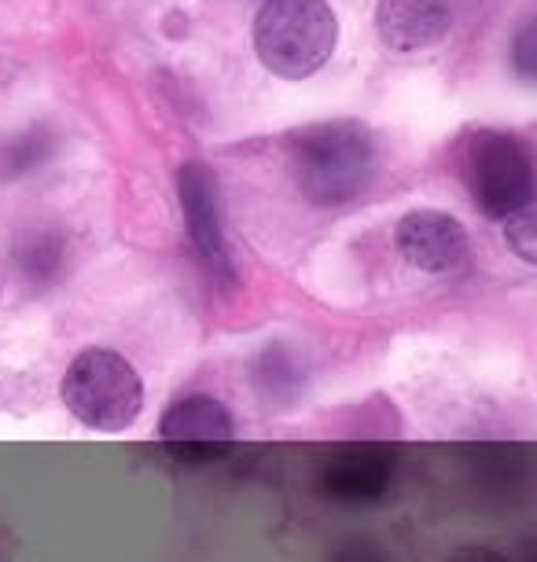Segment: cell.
<instances>
[{
    "label": "cell",
    "mask_w": 537,
    "mask_h": 562,
    "mask_svg": "<svg viewBox=\"0 0 537 562\" xmlns=\"http://www.w3.org/2000/svg\"><path fill=\"white\" fill-rule=\"evenodd\" d=\"M449 562H512V559L501 555V551H493V548H465V551H457Z\"/></svg>",
    "instance_id": "2e32d148"
},
{
    "label": "cell",
    "mask_w": 537,
    "mask_h": 562,
    "mask_svg": "<svg viewBox=\"0 0 537 562\" xmlns=\"http://www.w3.org/2000/svg\"><path fill=\"white\" fill-rule=\"evenodd\" d=\"M460 177L486 217H512L534 206V166L526 147L508 133L479 130L460 151Z\"/></svg>",
    "instance_id": "277c9868"
},
{
    "label": "cell",
    "mask_w": 537,
    "mask_h": 562,
    "mask_svg": "<svg viewBox=\"0 0 537 562\" xmlns=\"http://www.w3.org/2000/svg\"><path fill=\"white\" fill-rule=\"evenodd\" d=\"M398 250L419 272L446 276L468 258V232L457 217L438 210H413L398 221Z\"/></svg>",
    "instance_id": "52a82bcc"
},
{
    "label": "cell",
    "mask_w": 537,
    "mask_h": 562,
    "mask_svg": "<svg viewBox=\"0 0 537 562\" xmlns=\"http://www.w3.org/2000/svg\"><path fill=\"white\" fill-rule=\"evenodd\" d=\"M67 265V239L52 228H34L15 243V272L30 288H48Z\"/></svg>",
    "instance_id": "30bf717a"
},
{
    "label": "cell",
    "mask_w": 537,
    "mask_h": 562,
    "mask_svg": "<svg viewBox=\"0 0 537 562\" xmlns=\"http://www.w3.org/2000/svg\"><path fill=\"white\" fill-rule=\"evenodd\" d=\"M48 151H52V140L41 130L26 133V136H15V140H8L4 155H0V173H8V177L30 173V169H37L41 162H45Z\"/></svg>",
    "instance_id": "7c38bea8"
},
{
    "label": "cell",
    "mask_w": 537,
    "mask_h": 562,
    "mask_svg": "<svg viewBox=\"0 0 537 562\" xmlns=\"http://www.w3.org/2000/svg\"><path fill=\"white\" fill-rule=\"evenodd\" d=\"M159 438L181 463H214L236 438V423L228 408L210 394H188L166 408L159 423Z\"/></svg>",
    "instance_id": "5b68a950"
},
{
    "label": "cell",
    "mask_w": 537,
    "mask_h": 562,
    "mask_svg": "<svg viewBox=\"0 0 537 562\" xmlns=\"http://www.w3.org/2000/svg\"><path fill=\"white\" fill-rule=\"evenodd\" d=\"M255 386L266 401H294L302 390V371L294 364L291 353H283L280 346H269L266 353L255 360Z\"/></svg>",
    "instance_id": "8fae6325"
},
{
    "label": "cell",
    "mask_w": 537,
    "mask_h": 562,
    "mask_svg": "<svg viewBox=\"0 0 537 562\" xmlns=\"http://www.w3.org/2000/svg\"><path fill=\"white\" fill-rule=\"evenodd\" d=\"M177 195H181L188 236H192V247L199 258H203L206 272L214 276L217 283L233 288L236 269H233V258H228L225 228H221L217 177L210 173L203 162H188L181 166V173H177Z\"/></svg>",
    "instance_id": "8992f818"
},
{
    "label": "cell",
    "mask_w": 537,
    "mask_h": 562,
    "mask_svg": "<svg viewBox=\"0 0 537 562\" xmlns=\"http://www.w3.org/2000/svg\"><path fill=\"white\" fill-rule=\"evenodd\" d=\"M291 173L305 203L346 206L372 184L376 144L357 122L313 125L291 147Z\"/></svg>",
    "instance_id": "6da1fadb"
},
{
    "label": "cell",
    "mask_w": 537,
    "mask_h": 562,
    "mask_svg": "<svg viewBox=\"0 0 537 562\" xmlns=\"http://www.w3.org/2000/svg\"><path fill=\"white\" fill-rule=\"evenodd\" d=\"M504 236H508L512 250L519 254L526 265L537 261V217H534V206H523L515 210L512 217H504Z\"/></svg>",
    "instance_id": "4fadbf2b"
},
{
    "label": "cell",
    "mask_w": 537,
    "mask_h": 562,
    "mask_svg": "<svg viewBox=\"0 0 537 562\" xmlns=\"http://www.w3.org/2000/svg\"><path fill=\"white\" fill-rule=\"evenodd\" d=\"M530 34H534V26L526 23V26H523V34H519V41H515V63H519L523 78H530V74H534V48H530Z\"/></svg>",
    "instance_id": "9a60e30c"
},
{
    "label": "cell",
    "mask_w": 537,
    "mask_h": 562,
    "mask_svg": "<svg viewBox=\"0 0 537 562\" xmlns=\"http://www.w3.org/2000/svg\"><path fill=\"white\" fill-rule=\"evenodd\" d=\"M63 405L81 427L119 434L133 427L144 408V383L136 368L114 349H81L63 375Z\"/></svg>",
    "instance_id": "7a4b0ae2"
},
{
    "label": "cell",
    "mask_w": 537,
    "mask_h": 562,
    "mask_svg": "<svg viewBox=\"0 0 537 562\" xmlns=\"http://www.w3.org/2000/svg\"><path fill=\"white\" fill-rule=\"evenodd\" d=\"M335 15L324 0H266L255 23L261 63L280 78H310L332 59Z\"/></svg>",
    "instance_id": "3957f363"
},
{
    "label": "cell",
    "mask_w": 537,
    "mask_h": 562,
    "mask_svg": "<svg viewBox=\"0 0 537 562\" xmlns=\"http://www.w3.org/2000/svg\"><path fill=\"white\" fill-rule=\"evenodd\" d=\"M335 562H383V559H379V551L372 544H365V540H350V544L339 548Z\"/></svg>",
    "instance_id": "5bb4252c"
},
{
    "label": "cell",
    "mask_w": 537,
    "mask_h": 562,
    "mask_svg": "<svg viewBox=\"0 0 537 562\" xmlns=\"http://www.w3.org/2000/svg\"><path fill=\"white\" fill-rule=\"evenodd\" d=\"M376 30L387 48L419 52L446 37L449 8L446 0H383L376 12Z\"/></svg>",
    "instance_id": "9c48e42d"
},
{
    "label": "cell",
    "mask_w": 537,
    "mask_h": 562,
    "mask_svg": "<svg viewBox=\"0 0 537 562\" xmlns=\"http://www.w3.org/2000/svg\"><path fill=\"white\" fill-rule=\"evenodd\" d=\"M394 482V456L379 445H357L321 467V493L335 504H379Z\"/></svg>",
    "instance_id": "ba28073f"
}]
</instances>
